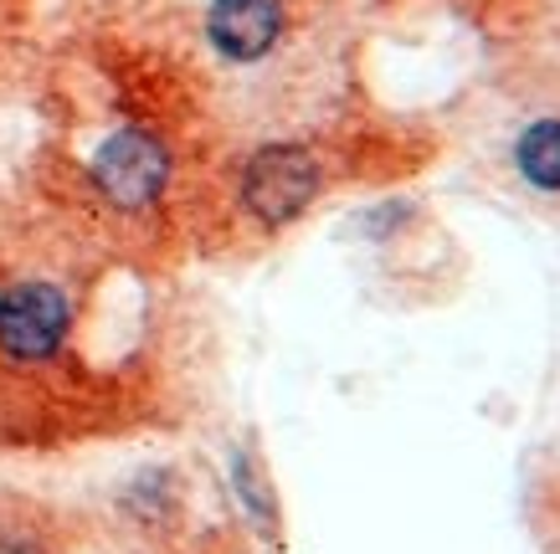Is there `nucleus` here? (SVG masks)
Instances as JSON below:
<instances>
[{
  "mask_svg": "<svg viewBox=\"0 0 560 554\" xmlns=\"http://www.w3.org/2000/svg\"><path fill=\"white\" fill-rule=\"evenodd\" d=\"M0 554H42V550H36L32 539H16V534H5V539H0Z\"/></svg>",
  "mask_w": 560,
  "mask_h": 554,
  "instance_id": "6",
  "label": "nucleus"
},
{
  "mask_svg": "<svg viewBox=\"0 0 560 554\" xmlns=\"http://www.w3.org/2000/svg\"><path fill=\"white\" fill-rule=\"evenodd\" d=\"M93 185L108 205L119 211H144L165 196L171 185V150L144 129H119L93 154Z\"/></svg>",
  "mask_w": 560,
  "mask_h": 554,
  "instance_id": "3",
  "label": "nucleus"
},
{
  "mask_svg": "<svg viewBox=\"0 0 560 554\" xmlns=\"http://www.w3.org/2000/svg\"><path fill=\"white\" fill-rule=\"evenodd\" d=\"M514 165L535 190H560V118H535L520 144H514Z\"/></svg>",
  "mask_w": 560,
  "mask_h": 554,
  "instance_id": "5",
  "label": "nucleus"
},
{
  "mask_svg": "<svg viewBox=\"0 0 560 554\" xmlns=\"http://www.w3.org/2000/svg\"><path fill=\"white\" fill-rule=\"evenodd\" d=\"M72 303L57 283H16L0 293V354L16 365H47L68 344Z\"/></svg>",
  "mask_w": 560,
  "mask_h": 554,
  "instance_id": "2",
  "label": "nucleus"
},
{
  "mask_svg": "<svg viewBox=\"0 0 560 554\" xmlns=\"http://www.w3.org/2000/svg\"><path fill=\"white\" fill-rule=\"evenodd\" d=\"M319 196V160L304 144H268L242 165V211L268 232L289 226Z\"/></svg>",
  "mask_w": 560,
  "mask_h": 554,
  "instance_id": "1",
  "label": "nucleus"
},
{
  "mask_svg": "<svg viewBox=\"0 0 560 554\" xmlns=\"http://www.w3.org/2000/svg\"><path fill=\"white\" fill-rule=\"evenodd\" d=\"M283 0H211L206 11V42L226 62H262L283 42Z\"/></svg>",
  "mask_w": 560,
  "mask_h": 554,
  "instance_id": "4",
  "label": "nucleus"
}]
</instances>
